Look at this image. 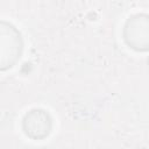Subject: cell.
<instances>
[{
    "label": "cell",
    "instance_id": "1",
    "mask_svg": "<svg viewBox=\"0 0 149 149\" xmlns=\"http://www.w3.org/2000/svg\"><path fill=\"white\" fill-rule=\"evenodd\" d=\"M123 40L126 44L136 51L149 50V15L135 14L127 19L123 26Z\"/></svg>",
    "mask_w": 149,
    "mask_h": 149
},
{
    "label": "cell",
    "instance_id": "2",
    "mask_svg": "<svg viewBox=\"0 0 149 149\" xmlns=\"http://www.w3.org/2000/svg\"><path fill=\"white\" fill-rule=\"evenodd\" d=\"M22 129L26 136L34 141L43 140L51 133L52 119L45 109L33 108L23 116Z\"/></svg>",
    "mask_w": 149,
    "mask_h": 149
}]
</instances>
